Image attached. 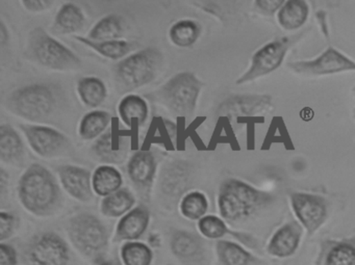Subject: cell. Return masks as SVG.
Returning <instances> with one entry per match:
<instances>
[{
  "mask_svg": "<svg viewBox=\"0 0 355 265\" xmlns=\"http://www.w3.org/2000/svg\"><path fill=\"white\" fill-rule=\"evenodd\" d=\"M28 257L34 265H66L69 250L57 234L44 233L35 238L28 248Z\"/></svg>",
  "mask_w": 355,
  "mask_h": 265,
  "instance_id": "7c38bea8",
  "label": "cell"
},
{
  "mask_svg": "<svg viewBox=\"0 0 355 265\" xmlns=\"http://www.w3.org/2000/svg\"><path fill=\"white\" fill-rule=\"evenodd\" d=\"M284 3L286 1H282V0H259L255 3L261 11L268 14H273L274 12L280 10Z\"/></svg>",
  "mask_w": 355,
  "mask_h": 265,
  "instance_id": "ab89813d",
  "label": "cell"
},
{
  "mask_svg": "<svg viewBox=\"0 0 355 265\" xmlns=\"http://www.w3.org/2000/svg\"><path fill=\"white\" fill-rule=\"evenodd\" d=\"M162 64L161 51L155 47H148L125 57L116 65V80L125 89L140 88L155 80Z\"/></svg>",
  "mask_w": 355,
  "mask_h": 265,
  "instance_id": "8992f818",
  "label": "cell"
},
{
  "mask_svg": "<svg viewBox=\"0 0 355 265\" xmlns=\"http://www.w3.org/2000/svg\"><path fill=\"white\" fill-rule=\"evenodd\" d=\"M120 118L125 125L132 126L135 120L139 124H144L148 117V104L138 95H128L122 99L118 107Z\"/></svg>",
  "mask_w": 355,
  "mask_h": 265,
  "instance_id": "cb8c5ba5",
  "label": "cell"
},
{
  "mask_svg": "<svg viewBox=\"0 0 355 265\" xmlns=\"http://www.w3.org/2000/svg\"><path fill=\"white\" fill-rule=\"evenodd\" d=\"M296 37H284L268 43L257 51L252 57L250 68L236 80V84H247L261 76L267 75L280 67L284 57Z\"/></svg>",
  "mask_w": 355,
  "mask_h": 265,
  "instance_id": "ba28073f",
  "label": "cell"
},
{
  "mask_svg": "<svg viewBox=\"0 0 355 265\" xmlns=\"http://www.w3.org/2000/svg\"><path fill=\"white\" fill-rule=\"evenodd\" d=\"M273 201V197L246 182L228 179L222 183L218 196L220 214L228 221L248 219Z\"/></svg>",
  "mask_w": 355,
  "mask_h": 265,
  "instance_id": "7a4b0ae2",
  "label": "cell"
},
{
  "mask_svg": "<svg viewBox=\"0 0 355 265\" xmlns=\"http://www.w3.org/2000/svg\"><path fill=\"white\" fill-rule=\"evenodd\" d=\"M209 202L207 197L200 192H189L180 203V210L189 219H201L207 213Z\"/></svg>",
  "mask_w": 355,
  "mask_h": 265,
  "instance_id": "1f68e13d",
  "label": "cell"
},
{
  "mask_svg": "<svg viewBox=\"0 0 355 265\" xmlns=\"http://www.w3.org/2000/svg\"><path fill=\"white\" fill-rule=\"evenodd\" d=\"M0 157L10 165H19L24 157V147L19 134L9 124L0 127Z\"/></svg>",
  "mask_w": 355,
  "mask_h": 265,
  "instance_id": "d6986e66",
  "label": "cell"
},
{
  "mask_svg": "<svg viewBox=\"0 0 355 265\" xmlns=\"http://www.w3.org/2000/svg\"><path fill=\"white\" fill-rule=\"evenodd\" d=\"M319 260L321 265H355V238L326 242Z\"/></svg>",
  "mask_w": 355,
  "mask_h": 265,
  "instance_id": "e0dca14e",
  "label": "cell"
},
{
  "mask_svg": "<svg viewBox=\"0 0 355 265\" xmlns=\"http://www.w3.org/2000/svg\"><path fill=\"white\" fill-rule=\"evenodd\" d=\"M288 66L297 73L305 75H328L355 71V62L331 47L313 61L295 62Z\"/></svg>",
  "mask_w": 355,
  "mask_h": 265,
  "instance_id": "8fae6325",
  "label": "cell"
},
{
  "mask_svg": "<svg viewBox=\"0 0 355 265\" xmlns=\"http://www.w3.org/2000/svg\"><path fill=\"white\" fill-rule=\"evenodd\" d=\"M28 145L36 154L44 158H53L65 152L69 140L59 130L43 125H20Z\"/></svg>",
  "mask_w": 355,
  "mask_h": 265,
  "instance_id": "30bf717a",
  "label": "cell"
},
{
  "mask_svg": "<svg viewBox=\"0 0 355 265\" xmlns=\"http://www.w3.org/2000/svg\"><path fill=\"white\" fill-rule=\"evenodd\" d=\"M9 42V30L3 22L0 24V44L1 46H5Z\"/></svg>",
  "mask_w": 355,
  "mask_h": 265,
  "instance_id": "60d3db41",
  "label": "cell"
},
{
  "mask_svg": "<svg viewBox=\"0 0 355 265\" xmlns=\"http://www.w3.org/2000/svg\"><path fill=\"white\" fill-rule=\"evenodd\" d=\"M15 217L11 213L0 212V239L5 240L12 235L15 227Z\"/></svg>",
  "mask_w": 355,
  "mask_h": 265,
  "instance_id": "8d00e7d4",
  "label": "cell"
},
{
  "mask_svg": "<svg viewBox=\"0 0 355 265\" xmlns=\"http://www.w3.org/2000/svg\"><path fill=\"white\" fill-rule=\"evenodd\" d=\"M200 35V26L193 20H180L174 24L169 30V38L171 42L182 48L193 46Z\"/></svg>",
  "mask_w": 355,
  "mask_h": 265,
  "instance_id": "83f0119b",
  "label": "cell"
},
{
  "mask_svg": "<svg viewBox=\"0 0 355 265\" xmlns=\"http://www.w3.org/2000/svg\"><path fill=\"white\" fill-rule=\"evenodd\" d=\"M188 180V173H187L186 167H176L170 169L168 174H166L165 179H164V185H165V192H172L173 194L182 192V188H184Z\"/></svg>",
  "mask_w": 355,
  "mask_h": 265,
  "instance_id": "d590c367",
  "label": "cell"
},
{
  "mask_svg": "<svg viewBox=\"0 0 355 265\" xmlns=\"http://www.w3.org/2000/svg\"><path fill=\"white\" fill-rule=\"evenodd\" d=\"M303 229L296 221L284 223L272 235L267 246L268 254L275 258L293 256L300 246Z\"/></svg>",
  "mask_w": 355,
  "mask_h": 265,
  "instance_id": "5bb4252c",
  "label": "cell"
},
{
  "mask_svg": "<svg viewBox=\"0 0 355 265\" xmlns=\"http://www.w3.org/2000/svg\"><path fill=\"white\" fill-rule=\"evenodd\" d=\"M111 123V115L105 111H94L87 113L80 121L78 134L85 140L101 138Z\"/></svg>",
  "mask_w": 355,
  "mask_h": 265,
  "instance_id": "d4e9b609",
  "label": "cell"
},
{
  "mask_svg": "<svg viewBox=\"0 0 355 265\" xmlns=\"http://www.w3.org/2000/svg\"><path fill=\"white\" fill-rule=\"evenodd\" d=\"M202 82L190 72H182L168 80L155 93L157 101L174 115L193 117Z\"/></svg>",
  "mask_w": 355,
  "mask_h": 265,
  "instance_id": "5b68a950",
  "label": "cell"
},
{
  "mask_svg": "<svg viewBox=\"0 0 355 265\" xmlns=\"http://www.w3.org/2000/svg\"><path fill=\"white\" fill-rule=\"evenodd\" d=\"M21 3L24 5V9L37 13V12L49 10L53 3L51 0H24Z\"/></svg>",
  "mask_w": 355,
  "mask_h": 265,
  "instance_id": "f35d334b",
  "label": "cell"
},
{
  "mask_svg": "<svg viewBox=\"0 0 355 265\" xmlns=\"http://www.w3.org/2000/svg\"><path fill=\"white\" fill-rule=\"evenodd\" d=\"M309 17V6L302 0L286 1L278 12L280 26L286 30H298Z\"/></svg>",
  "mask_w": 355,
  "mask_h": 265,
  "instance_id": "ffe728a7",
  "label": "cell"
},
{
  "mask_svg": "<svg viewBox=\"0 0 355 265\" xmlns=\"http://www.w3.org/2000/svg\"><path fill=\"white\" fill-rule=\"evenodd\" d=\"M28 55L42 67L55 71H69L80 68L82 61L68 47L49 36L42 28L30 33Z\"/></svg>",
  "mask_w": 355,
  "mask_h": 265,
  "instance_id": "277c9868",
  "label": "cell"
},
{
  "mask_svg": "<svg viewBox=\"0 0 355 265\" xmlns=\"http://www.w3.org/2000/svg\"><path fill=\"white\" fill-rule=\"evenodd\" d=\"M125 265H150L153 252L148 246L141 242H128L121 250Z\"/></svg>",
  "mask_w": 355,
  "mask_h": 265,
  "instance_id": "836d02e7",
  "label": "cell"
},
{
  "mask_svg": "<svg viewBox=\"0 0 355 265\" xmlns=\"http://www.w3.org/2000/svg\"><path fill=\"white\" fill-rule=\"evenodd\" d=\"M58 173L62 185L70 196L82 202L92 199V178L88 170L76 165H62Z\"/></svg>",
  "mask_w": 355,
  "mask_h": 265,
  "instance_id": "4fadbf2b",
  "label": "cell"
},
{
  "mask_svg": "<svg viewBox=\"0 0 355 265\" xmlns=\"http://www.w3.org/2000/svg\"><path fill=\"white\" fill-rule=\"evenodd\" d=\"M86 18L80 7L73 3H65L55 16V26L62 34H72L84 26Z\"/></svg>",
  "mask_w": 355,
  "mask_h": 265,
  "instance_id": "484cf974",
  "label": "cell"
},
{
  "mask_svg": "<svg viewBox=\"0 0 355 265\" xmlns=\"http://www.w3.org/2000/svg\"><path fill=\"white\" fill-rule=\"evenodd\" d=\"M291 205L299 223L309 235L315 233L328 217V203L323 197L306 192L291 194Z\"/></svg>",
  "mask_w": 355,
  "mask_h": 265,
  "instance_id": "9c48e42d",
  "label": "cell"
},
{
  "mask_svg": "<svg viewBox=\"0 0 355 265\" xmlns=\"http://www.w3.org/2000/svg\"><path fill=\"white\" fill-rule=\"evenodd\" d=\"M18 196L26 210L36 215H47L59 203L60 190L53 174L35 163L20 178Z\"/></svg>",
  "mask_w": 355,
  "mask_h": 265,
  "instance_id": "6da1fadb",
  "label": "cell"
},
{
  "mask_svg": "<svg viewBox=\"0 0 355 265\" xmlns=\"http://www.w3.org/2000/svg\"><path fill=\"white\" fill-rule=\"evenodd\" d=\"M217 254L223 265H257L261 262L240 244L227 240L218 241Z\"/></svg>",
  "mask_w": 355,
  "mask_h": 265,
  "instance_id": "7402d4cb",
  "label": "cell"
},
{
  "mask_svg": "<svg viewBox=\"0 0 355 265\" xmlns=\"http://www.w3.org/2000/svg\"><path fill=\"white\" fill-rule=\"evenodd\" d=\"M101 265H120L119 263L115 262V261H109V262H103Z\"/></svg>",
  "mask_w": 355,
  "mask_h": 265,
  "instance_id": "b9f144b4",
  "label": "cell"
},
{
  "mask_svg": "<svg viewBox=\"0 0 355 265\" xmlns=\"http://www.w3.org/2000/svg\"><path fill=\"white\" fill-rule=\"evenodd\" d=\"M57 105V88L49 84L22 86L13 91L6 100V107L12 113L33 122L47 119L53 115Z\"/></svg>",
  "mask_w": 355,
  "mask_h": 265,
  "instance_id": "3957f363",
  "label": "cell"
},
{
  "mask_svg": "<svg viewBox=\"0 0 355 265\" xmlns=\"http://www.w3.org/2000/svg\"><path fill=\"white\" fill-rule=\"evenodd\" d=\"M198 228L203 236L211 239H219L228 233L225 223L215 215H207L199 219Z\"/></svg>",
  "mask_w": 355,
  "mask_h": 265,
  "instance_id": "e575fe53",
  "label": "cell"
},
{
  "mask_svg": "<svg viewBox=\"0 0 355 265\" xmlns=\"http://www.w3.org/2000/svg\"><path fill=\"white\" fill-rule=\"evenodd\" d=\"M16 252L11 246L3 244L0 246V265H16Z\"/></svg>",
  "mask_w": 355,
  "mask_h": 265,
  "instance_id": "74e56055",
  "label": "cell"
},
{
  "mask_svg": "<svg viewBox=\"0 0 355 265\" xmlns=\"http://www.w3.org/2000/svg\"><path fill=\"white\" fill-rule=\"evenodd\" d=\"M76 39L78 42L90 47L93 51L98 53V55H103L107 59L113 60V61L122 59L132 51V44L128 41L113 40L95 42V41H91L88 38H83V37H76Z\"/></svg>",
  "mask_w": 355,
  "mask_h": 265,
  "instance_id": "f1b7e54d",
  "label": "cell"
},
{
  "mask_svg": "<svg viewBox=\"0 0 355 265\" xmlns=\"http://www.w3.org/2000/svg\"><path fill=\"white\" fill-rule=\"evenodd\" d=\"M135 198L130 190L123 188L103 199L101 212L110 217H121L132 208Z\"/></svg>",
  "mask_w": 355,
  "mask_h": 265,
  "instance_id": "f546056e",
  "label": "cell"
},
{
  "mask_svg": "<svg viewBox=\"0 0 355 265\" xmlns=\"http://www.w3.org/2000/svg\"><path fill=\"white\" fill-rule=\"evenodd\" d=\"M78 93L82 102L92 109L101 107L107 95L105 82L97 77H84L78 80Z\"/></svg>",
  "mask_w": 355,
  "mask_h": 265,
  "instance_id": "603a6c76",
  "label": "cell"
},
{
  "mask_svg": "<svg viewBox=\"0 0 355 265\" xmlns=\"http://www.w3.org/2000/svg\"><path fill=\"white\" fill-rule=\"evenodd\" d=\"M157 171V163L150 151H139L130 158L128 173L130 180L140 188H148Z\"/></svg>",
  "mask_w": 355,
  "mask_h": 265,
  "instance_id": "9a60e30c",
  "label": "cell"
},
{
  "mask_svg": "<svg viewBox=\"0 0 355 265\" xmlns=\"http://www.w3.org/2000/svg\"><path fill=\"white\" fill-rule=\"evenodd\" d=\"M269 100L263 97L239 96L232 97L224 101L218 109V115L227 117L228 119H236L242 116L251 115L257 113L261 107H266Z\"/></svg>",
  "mask_w": 355,
  "mask_h": 265,
  "instance_id": "ac0fdd59",
  "label": "cell"
},
{
  "mask_svg": "<svg viewBox=\"0 0 355 265\" xmlns=\"http://www.w3.org/2000/svg\"><path fill=\"white\" fill-rule=\"evenodd\" d=\"M148 209L144 206H139L126 213L117 227L116 237L118 240H135L140 238L148 227Z\"/></svg>",
  "mask_w": 355,
  "mask_h": 265,
  "instance_id": "2e32d148",
  "label": "cell"
},
{
  "mask_svg": "<svg viewBox=\"0 0 355 265\" xmlns=\"http://www.w3.org/2000/svg\"><path fill=\"white\" fill-rule=\"evenodd\" d=\"M93 152L101 161L110 163H121L125 156L126 151L120 143L113 142L111 132L103 134L93 146Z\"/></svg>",
  "mask_w": 355,
  "mask_h": 265,
  "instance_id": "4dcf8cb0",
  "label": "cell"
},
{
  "mask_svg": "<svg viewBox=\"0 0 355 265\" xmlns=\"http://www.w3.org/2000/svg\"><path fill=\"white\" fill-rule=\"evenodd\" d=\"M172 250L174 254L182 258H192L200 250L198 239L192 234L186 231L174 233L171 240Z\"/></svg>",
  "mask_w": 355,
  "mask_h": 265,
  "instance_id": "d6a6232c",
  "label": "cell"
},
{
  "mask_svg": "<svg viewBox=\"0 0 355 265\" xmlns=\"http://www.w3.org/2000/svg\"><path fill=\"white\" fill-rule=\"evenodd\" d=\"M69 236L78 250L92 258L101 256L107 246V229L94 215L82 213L70 219Z\"/></svg>",
  "mask_w": 355,
  "mask_h": 265,
  "instance_id": "52a82bcc",
  "label": "cell"
},
{
  "mask_svg": "<svg viewBox=\"0 0 355 265\" xmlns=\"http://www.w3.org/2000/svg\"><path fill=\"white\" fill-rule=\"evenodd\" d=\"M122 175L112 165H101L93 174V190L101 197H109L118 192L122 185Z\"/></svg>",
  "mask_w": 355,
  "mask_h": 265,
  "instance_id": "44dd1931",
  "label": "cell"
},
{
  "mask_svg": "<svg viewBox=\"0 0 355 265\" xmlns=\"http://www.w3.org/2000/svg\"><path fill=\"white\" fill-rule=\"evenodd\" d=\"M123 33V21L119 15H107L99 20L89 33L88 39L95 42L119 40Z\"/></svg>",
  "mask_w": 355,
  "mask_h": 265,
  "instance_id": "4316f807",
  "label": "cell"
}]
</instances>
